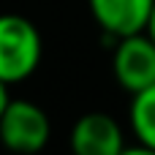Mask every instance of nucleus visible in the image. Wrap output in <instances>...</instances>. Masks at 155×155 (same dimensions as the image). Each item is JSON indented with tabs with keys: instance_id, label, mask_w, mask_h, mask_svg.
<instances>
[{
	"instance_id": "nucleus-2",
	"label": "nucleus",
	"mask_w": 155,
	"mask_h": 155,
	"mask_svg": "<svg viewBox=\"0 0 155 155\" xmlns=\"http://www.w3.org/2000/svg\"><path fill=\"white\" fill-rule=\"evenodd\" d=\"M52 136L46 112L33 101H8L0 117V142L19 155L41 153Z\"/></svg>"
},
{
	"instance_id": "nucleus-8",
	"label": "nucleus",
	"mask_w": 155,
	"mask_h": 155,
	"mask_svg": "<svg viewBox=\"0 0 155 155\" xmlns=\"http://www.w3.org/2000/svg\"><path fill=\"white\" fill-rule=\"evenodd\" d=\"M11 98H8V84H3L0 82V117H3V109H5V104H8Z\"/></svg>"
},
{
	"instance_id": "nucleus-6",
	"label": "nucleus",
	"mask_w": 155,
	"mask_h": 155,
	"mask_svg": "<svg viewBox=\"0 0 155 155\" xmlns=\"http://www.w3.org/2000/svg\"><path fill=\"white\" fill-rule=\"evenodd\" d=\"M131 128L134 136L155 150V84L131 95Z\"/></svg>"
},
{
	"instance_id": "nucleus-4",
	"label": "nucleus",
	"mask_w": 155,
	"mask_h": 155,
	"mask_svg": "<svg viewBox=\"0 0 155 155\" xmlns=\"http://www.w3.org/2000/svg\"><path fill=\"white\" fill-rule=\"evenodd\" d=\"M125 150L120 123L106 112H87L71 128L74 155H120Z\"/></svg>"
},
{
	"instance_id": "nucleus-3",
	"label": "nucleus",
	"mask_w": 155,
	"mask_h": 155,
	"mask_svg": "<svg viewBox=\"0 0 155 155\" xmlns=\"http://www.w3.org/2000/svg\"><path fill=\"white\" fill-rule=\"evenodd\" d=\"M112 71L117 84L131 95L155 84V41L147 35V30L117 38Z\"/></svg>"
},
{
	"instance_id": "nucleus-9",
	"label": "nucleus",
	"mask_w": 155,
	"mask_h": 155,
	"mask_svg": "<svg viewBox=\"0 0 155 155\" xmlns=\"http://www.w3.org/2000/svg\"><path fill=\"white\" fill-rule=\"evenodd\" d=\"M147 35L155 41V5H153V14H150V22H147Z\"/></svg>"
},
{
	"instance_id": "nucleus-7",
	"label": "nucleus",
	"mask_w": 155,
	"mask_h": 155,
	"mask_svg": "<svg viewBox=\"0 0 155 155\" xmlns=\"http://www.w3.org/2000/svg\"><path fill=\"white\" fill-rule=\"evenodd\" d=\"M120 155H155V150H153V147H147V144H142V142H139L136 147H125V150H123Z\"/></svg>"
},
{
	"instance_id": "nucleus-5",
	"label": "nucleus",
	"mask_w": 155,
	"mask_h": 155,
	"mask_svg": "<svg viewBox=\"0 0 155 155\" xmlns=\"http://www.w3.org/2000/svg\"><path fill=\"white\" fill-rule=\"evenodd\" d=\"M98 27L114 38L144 33L155 0H87Z\"/></svg>"
},
{
	"instance_id": "nucleus-1",
	"label": "nucleus",
	"mask_w": 155,
	"mask_h": 155,
	"mask_svg": "<svg viewBox=\"0 0 155 155\" xmlns=\"http://www.w3.org/2000/svg\"><path fill=\"white\" fill-rule=\"evenodd\" d=\"M44 41L38 27L19 14H0V82L16 84L41 65Z\"/></svg>"
}]
</instances>
